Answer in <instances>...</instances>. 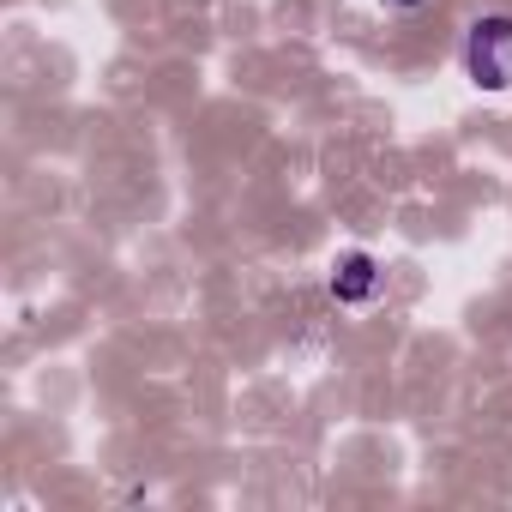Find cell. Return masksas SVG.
<instances>
[{
	"instance_id": "obj_1",
	"label": "cell",
	"mask_w": 512,
	"mask_h": 512,
	"mask_svg": "<svg viewBox=\"0 0 512 512\" xmlns=\"http://www.w3.org/2000/svg\"><path fill=\"white\" fill-rule=\"evenodd\" d=\"M458 61H464V79L488 97H506L512 91V13H476L464 25V43H458Z\"/></svg>"
},
{
	"instance_id": "obj_2",
	"label": "cell",
	"mask_w": 512,
	"mask_h": 512,
	"mask_svg": "<svg viewBox=\"0 0 512 512\" xmlns=\"http://www.w3.org/2000/svg\"><path fill=\"white\" fill-rule=\"evenodd\" d=\"M380 260L368 247H344L338 260H332V272H326V290H332V302L338 308H368L374 296H380Z\"/></svg>"
},
{
	"instance_id": "obj_3",
	"label": "cell",
	"mask_w": 512,
	"mask_h": 512,
	"mask_svg": "<svg viewBox=\"0 0 512 512\" xmlns=\"http://www.w3.org/2000/svg\"><path fill=\"white\" fill-rule=\"evenodd\" d=\"M386 7H398V13H410V7H422V0H386Z\"/></svg>"
}]
</instances>
